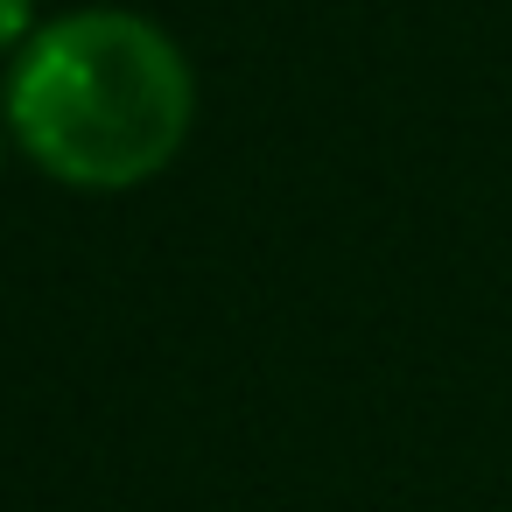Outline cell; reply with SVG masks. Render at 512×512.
<instances>
[{"mask_svg": "<svg viewBox=\"0 0 512 512\" xmlns=\"http://www.w3.org/2000/svg\"><path fill=\"white\" fill-rule=\"evenodd\" d=\"M197 120L183 50L127 8H78L43 22L8 71V127L36 169L71 190L155 183Z\"/></svg>", "mask_w": 512, "mask_h": 512, "instance_id": "6da1fadb", "label": "cell"}, {"mask_svg": "<svg viewBox=\"0 0 512 512\" xmlns=\"http://www.w3.org/2000/svg\"><path fill=\"white\" fill-rule=\"evenodd\" d=\"M36 36V0H0V57Z\"/></svg>", "mask_w": 512, "mask_h": 512, "instance_id": "7a4b0ae2", "label": "cell"}]
</instances>
